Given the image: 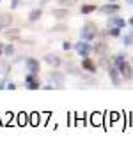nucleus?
Listing matches in <instances>:
<instances>
[{
	"label": "nucleus",
	"mask_w": 133,
	"mask_h": 150,
	"mask_svg": "<svg viewBox=\"0 0 133 150\" xmlns=\"http://www.w3.org/2000/svg\"><path fill=\"white\" fill-rule=\"evenodd\" d=\"M98 35H99V28H98L96 21L87 20V21L84 23L82 30H80V37H82L84 41H89V42H91V41H94Z\"/></svg>",
	"instance_id": "obj_1"
},
{
	"label": "nucleus",
	"mask_w": 133,
	"mask_h": 150,
	"mask_svg": "<svg viewBox=\"0 0 133 150\" xmlns=\"http://www.w3.org/2000/svg\"><path fill=\"white\" fill-rule=\"evenodd\" d=\"M48 80H50V83H53L55 90H60V88H64V83H66V72H60L59 69H51L48 74Z\"/></svg>",
	"instance_id": "obj_2"
},
{
	"label": "nucleus",
	"mask_w": 133,
	"mask_h": 150,
	"mask_svg": "<svg viewBox=\"0 0 133 150\" xmlns=\"http://www.w3.org/2000/svg\"><path fill=\"white\" fill-rule=\"evenodd\" d=\"M114 65H117L121 76H122V81H131L133 80V65H131V62H128V58L119 62V64H114Z\"/></svg>",
	"instance_id": "obj_3"
},
{
	"label": "nucleus",
	"mask_w": 133,
	"mask_h": 150,
	"mask_svg": "<svg viewBox=\"0 0 133 150\" xmlns=\"http://www.w3.org/2000/svg\"><path fill=\"white\" fill-rule=\"evenodd\" d=\"M73 50H75V53L78 55V57H91V53H92V44L89 42V41H84V39H80L78 42H75L73 44Z\"/></svg>",
	"instance_id": "obj_4"
},
{
	"label": "nucleus",
	"mask_w": 133,
	"mask_h": 150,
	"mask_svg": "<svg viewBox=\"0 0 133 150\" xmlns=\"http://www.w3.org/2000/svg\"><path fill=\"white\" fill-rule=\"evenodd\" d=\"M107 72H108V78H110V83L114 85V87H121L122 85V76H121V72H119V69H117V65H114V64H110V67L107 69Z\"/></svg>",
	"instance_id": "obj_5"
},
{
	"label": "nucleus",
	"mask_w": 133,
	"mask_h": 150,
	"mask_svg": "<svg viewBox=\"0 0 133 150\" xmlns=\"http://www.w3.org/2000/svg\"><path fill=\"white\" fill-rule=\"evenodd\" d=\"M98 11H99L101 14H105V16H112V14H117V13L121 11V6H119L117 2H107L105 6L98 7Z\"/></svg>",
	"instance_id": "obj_6"
},
{
	"label": "nucleus",
	"mask_w": 133,
	"mask_h": 150,
	"mask_svg": "<svg viewBox=\"0 0 133 150\" xmlns=\"http://www.w3.org/2000/svg\"><path fill=\"white\" fill-rule=\"evenodd\" d=\"M80 65H82V69L85 72H91V74H96L98 69H99V65L96 64V60H92L91 57H84L82 62H80Z\"/></svg>",
	"instance_id": "obj_7"
},
{
	"label": "nucleus",
	"mask_w": 133,
	"mask_h": 150,
	"mask_svg": "<svg viewBox=\"0 0 133 150\" xmlns=\"http://www.w3.org/2000/svg\"><path fill=\"white\" fill-rule=\"evenodd\" d=\"M66 74H71V76H80L82 74V65L80 64H77V62H73V60H69V62H66Z\"/></svg>",
	"instance_id": "obj_8"
},
{
	"label": "nucleus",
	"mask_w": 133,
	"mask_h": 150,
	"mask_svg": "<svg viewBox=\"0 0 133 150\" xmlns=\"http://www.w3.org/2000/svg\"><path fill=\"white\" fill-rule=\"evenodd\" d=\"M107 51H108V44H107L105 39H98V41L92 44V53H96L98 57L107 55Z\"/></svg>",
	"instance_id": "obj_9"
},
{
	"label": "nucleus",
	"mask_w": 133,
	"mask_h": 150,
	"mask_svg": "<svg viewBox=\"0 0 133 150\" xmlns=\"http://www.w3.org/2000/svg\"><path fill=\"white\" fill-rule=\"evenodd\" d=\"M51 16L55 18V20H59V21H62V20H66V18H69V9L68 7H53L51 11Z\"/></svg>",
	"instance_id": "obj_10"
},
{
	"label": "nucleus",
	"mask_w": 133,
	"mask_h": 150,
	"mask_svg": "<svg viewBox=\"0 0 133 150\" xmlns=\"http://www.w3.org/2000/svg\"><path fill=\"white\" fill-rule=\"evenodd\" d=\"M44 62L51 67V69H59L62 65V58L59 55H53V53H46L44 55Z\"/></svg>",
	"instance_id": "obj_11"
},
{
	"label": "nucleus",
	"mask_w": 133,
	"mask_h": 150,
	"mask_svg": "<svg viewBox=\"0 0 133 150\" xmlns=\"http://www.w3.org/2000/svg\"><path fill=\"white\" fill-rule=\"evenodd\" d=\"M25 69H27L29 72H36V74H39V69H41L39 60L34 58V57H27V58H25Z\"/></svg>",
	"instance_id": "obj_12"
},
{
	"label": "nucleus",
	"mask_w": 133,
	"mask_h": 150,
	"mask_svg": "<svg viewBox=\"0 0 133 150\" xmlns=\"http://www.w3.org/2000/svg\"><path fill=\"white\" fill-rule=\"evenodd\" d=\"M107 25H114V27H119V28H126V25H128V20L121 18L119 14H112V16H108V20H107Z\"/></svg>",
	"instance_id": "obj_13"
},
{
	"label": "nucleus",
	"mask_w": 133,
	"mask_h": 150,
	"mask_svg": "<svg viewBox=\"0 0 133 150\" xmlns=\"http://www.w3.org/2000/svg\"><path fill=\"white\" fill-rule=\"evenodd\" d=\"M4 35H6L9 41H16V39H20L21 30H20V28H16V27H11V28H7V30L4 32Z\"/></svg>",
	"instance_id": "obj_14"
},
{
	"label": "nucleus",
	"mask_w": 133,
	"mask_h": 150,
	"mask_svg": "<svg viewBox=\"0 0 133 150\" xmlns=\"http://www.w3.org/2000/svg\"><path fill=\"white\" fill-rule=\"evenodd\" d=\"M94 11H98V6L96 4H82V7L78 9V13L82 16H87V14H92Z\"/></svg>",
	"instance_id": "obj_15"
},
{
	"label": "nucleus",
	"mask_w": 133,
	"mask_h": 150,
	"mask_svg": "<svg viewBox=\"0 0 133 150\" xmlns=\"http://www.w3.org/2000/svg\"><path fill=\"white\" fill-rule=\"evenodd\" d=\"M43 13H44V11H43L41 7H36V9H30V13H29V18H27V20H29L30 23H36V21H37V20L41 18V16H43Z\"/></svg>",
	"instance_id": "obj_16"
},
{
	"label": "nucleus",
	"mask_w": 133,
	"mask_h": 150,
	"mask_svg": "<svg viewBox=\"0 0 133 150\" xmlns=\"http://www.w3.org/2000/svg\"><path fill=\"white\" fill-rule=\"evenodd\" d=\"M107 34H108L110 37H114V39H119L121 34H122V28L114 27V25H107Z\"/></svg>",
	"instance_id": "obj_17"
},
{
	"label": "nucleus",
	"mask_w": 133,
	"mask_h": 150,
	"mask_svg": "<svg viewBox=\"0 0 133 150\" xmlns=\"http://www.w3.org/2000/svg\"><path fill=\"white\" fill-rule=\"evenodd\" d=\"M0 21H2L4 27H11L13 21H14V18H13L11 13H0Z\"/></svg>",
	"instance_id": "obj_18"
},
{
	"label": "nucleus",
	"mask_w": 133,
	"mask_h": 150,
	"mask_svg": "<svg viewBox=\"0 0 133 150\" xmlns=\"http://www.w3.org/2000/svg\"><path fill=\"white\" fill-rule=\"evenodd\" d=\"M25 88L27 90H39V88H43V85H41L39 80H34V81H27L25 83Z\"/></svg>",
	"instance_id": "obj_19"
},
{
	"label": "nucleus",
	"mask_w": 133,
	"mask_h": 150,
	"mask_svg": "<svg viewBox=\"0 0 133 150\" xmlns=\"http://www.w3.org/2000/svg\"><path fill=\"white\" fill-rule=\"evenodd\" d=\"M16 50L13 44H4V57H14Z\"/></svg>",
	"instance_id": "obj_20"
},
{
	"label": "nucleus",
	"mask_w": 133,
	"mask_h": 150,
	"mask_svg": "<svg viewBox=\"0 0 133 150\" xmlns=\"http://www.w3.org/2000/svg\"><path fill=\"white\" fill-rule=\"evenodd\" d=\"M48 32H68V25H64V23L53 25L51 28H48Z\"/></svg>",
	"instance_id": "obj_21"
},
{
	"label": "nucleus",
	"mask_w": 133,
	"mask_h": 150,
	"mask_svg": "<svg viewBox=\"0 0 133 150\" xmlns=\"http://www.w3.org/2000/svg\"><path fill=\"white\" fill-rule=\"evenodd\" d=\"M122 44H124L126 48L133 46V34H131V32H129V34H126V35L122 37Z\"/></svg>",
	"instance_id": "obj_22"
},
{
	"label": "nucleus",
	"mask_w": 133,
	"mask_h": 150,
	"mask_svg": "<svg viewBox=\"0 0 133 150\" xmlns=\"http://www.w3.org/2000/svg\"><path fill=\"white\" fill-rule=\"evenodd\" d=\"M59 4L62 6V7H73V6H77L78 4V0H59Z\"/></svg>",
	"instance_id": "obj_23"
},
{
	"label": "nucleus",
	"mask_w": 133,
	"mask_h": 150,
	"mask_svg": "<svg viewBox=\"0 0 133 150\" xmlns=\"http://www.w3.org/2000/svg\"><path fill=\"white\" fill-rule=\"evenodd\" d=\"M71 50H73V44L69 41H64L62 42V51H71Z\"/></svg>",
	"instance_id": "obj_24"
},
{
	"label": "nucleus",
	"mask_w": 133,
	"mask_h": 150,
	"mask_svg": "<svg viewBox=\"0 0 133 150\" xmlns=\"http://www.w3.org/2000/svg\"><path fill=\"white\" fill-rule=\"evenodd\" d=\"M21 4V0H11V4H9V9H18V6Z\"/></svg>",
	"instance_id": "obj_25"
},
{
	"label": "nucleus",
	"mask_w": 133,
	"mask_h": 150,
	"mask_svg": "<svg viewBox=\"0 0 133 150\" xmlns=\"http://www.w3.org/2000/svg\"><path fill=\"white\" fill-rule=\"evenodd\" d=\"M6 87H7V78H6V76H4V78H2V80H0V90H4V88H6Z\"/></svg>",
	"instance_id": "obj_26"
},
{
	"label": "nucleus",
	"mask_w": 133,
	"mask_h": 150,
	"mask_svg": "<svg viewBox=\"0 0 133 150\" xmlns=\"http://www.w3.org/2000/svg\"><path fill=\"white\" fill-rule=\"evenodd\" d=\"M7 90H16V83H13V81H7V87H6Z\"/></svg>",
	"instance_id": "obj_27"
},
{
	"label": "nucleus",
	"mask_w": 133,
	"mask_h": 150,
	"mask_svg": "<svg viewBox=\"0 0 133 150\" xmlns=\"http://www.w3.org/2000/svg\"><path fill=\"white\" fill-rule=\"evenodd\" d=\"M2 55H4V44L0 42V57H2Z\"/></svg>",
	"instance_id": "obj_28"
},
{
	"label": "nucleus",
	"mask_w": 133,
	"mask_h": 150,
	"mask_svg": "<svg viewBox=\"0 0 133 150\" xmlns=\"http://www.w3.org/2000/svg\"><path fill=\"white\" fill-rule=\"evenodd\" d=\"M128 25H129V27H131V28H133V16H131V18H129V20H128Z\"/></svg>",
	"instance_id": "obj_29"
},
{
	"label": "nucleus",
	"mask_w": 133,
	"mask_h": 150,
	"mask_svg": "<svg viewBox=\"0 0 133 150\" xmlns=\"http://www.w3.org/2000/svg\"><path fill=\"white\" fill-rule=\"evenodd\" d=\"M124 2H126L128 6H133V0H124Z\"/></svg>",
	"instance_id": "obj_30"
},
{
	"label": "nucleus",
	"mask_w": 133,
	"mask_h": 150,
	"mask_svg": "<svg viewBox=\"0 0 133 150\" xmlns=\"http://www.w3.org/2000/svg\"><path fill=\"white\" fill-rule=\"evenodd\" d=\"M107 2H115V0H107Z\"/></svg>",
	"instance_id": "obj_31"
},
{
	"label": "nucleus",
	"mask_w": 133,
	"mask_h": 150,
	"mask_svg": "<svg viewBox=\"0 0 133 150\" xmlns=\"http://www.w3.org/2000/svg\"><path fill=\"white\" fill-rule=\"evenodd\" d=\"M131 65H133V60H131Z\"/></svg>",
	"instance_id": "obj_32"
},
{
	"label": "nucleus",
	"mask_w": 133,
	"mask_h": 150,
	"mask_svg": "<svg viewBox=\"0 0 133 150\" xmlns=\"http://www.w3.org/2000/svg\"><path fill=\"white\" fill-rule=\"evenodd\" d=\"M0 2H2V0H0Z\"/></svg>",
	"instance_id": "obj_33"
},
{
	"label": "nucleus",
	"mask_w": 133,
	"mask_h": 150,
	"mask_svg": "<svg viewBox=\"0 0 133 150\" xmlns=\"http://www.w3.org/2000/svg\"><path fill=\"white\" fill-rule=\"evenodd\" d=\"M131 81H133V80H131Z\"/></svg>",
	"instance_id": "obj_34"
}]
</instances>
